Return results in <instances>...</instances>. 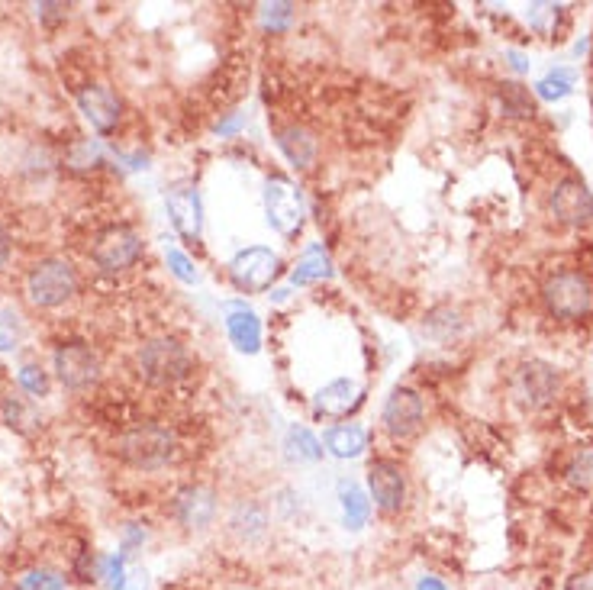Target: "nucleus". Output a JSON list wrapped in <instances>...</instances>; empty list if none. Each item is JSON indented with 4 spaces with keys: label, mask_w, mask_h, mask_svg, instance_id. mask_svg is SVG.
<instances>
[{
    "label": "nucleus",
    "mask_w": 593,
    "mask_h": 590,
    "mask_svg": "<svg viewBox=\"0 0 593 590\" xmlns=\"http://www.w3.org/2000/svg\"><path fill=\"white\" fill-rule=\"evenodd\" d=\"M136 371H139V378L152 387H171L194 371V355L187 352V345L175 336H155L146 345H139Z\"/></svg>",
    "instance_id": "nucleus-1"
},
{
    "label": "nucleus",
    "mask_w": 593,
    "mask_h": 590,
    "mask_svg": "<svg viewBox=\"0 0 593 590\" xmlns=\"http://www.w3.org/2000/svg\"><path fill=\"white\" fill-rule=\"evenodd\" d=\"M542 300L555 320L581 323L593 313V281L577 268L555 271L542 284Z\"/></svg>",
    "instance_id": "nucleus-2"
},
{
    "label": "nucleus",
    "mask_w": 593,
    "mask_h": 590,
    "mask_svg": "<svg viewBox=\"0 0 593 590\" xmlns=\"http://www.w3.org/2000/svg\"><path fill=\"white\" fill-rule=\"evenodd\" d=\"M175 433L158 423H139L117 439V455L139 471H158L175 458Z\"/></svg>",
    "instance_id": "nucleus-3"
},
{
    "label": "nucleus",
    "mask_w": 593,
    "mask_h": 590,
    "mask_svg": "<svg viewBox=\"0 0 593 590\" xmlns=\"http://www.w3.org/2000/svg\"><path fill=\"white\" fill-rule=\"evenodd\" d=\"M78 294V271L65 258H39L26 275V297L39 310H55Z\"/></svg>",
    "instance_id": "nucleus-4"
},
{
    "label": "nucleus",
    "mask_w": 593,
    "mask_h": 590,
    "mask_svg": "<svg viewBox=\"0 0 593 590\" xmlns=\"http://www.w3.org/2000/svg\"><path fill=\"white\" fill-rule=\"evenodd\" d=\"M142 252H146V239H142L133 226L117 223V226H107L104 233L94 239L91 262L97 265V271H104V275H123V271H129L139 262Z\"/></svg>",
    "instance_id": "nucleus-5"
},
{
    "label": "nucleus",
    "mask_w": 593,
    "mask_h": 590,
    "mask_svg": "<svg viewBox=\"0 0 593 590\" xmlns=\"http://www.w3.org/2000/svg\"><path fill=\"white\" fill-rule=\"evenodd\" d=\"M52 368L59 384L68 387V391H88V387L100 381V371H104L100 355L88 342H62L52 352Z\"/></svg>",
    "instance_id": "nucleus-6"
},
{
    "label": "nucleus",
    "mask_w": 593,
    "mask_h": 590,
    "mask_svg": "<svg viewBox=\"0 0 593 590\" xmlns=\"http://www.w3.org/2000/svg\"><path fill=\"white\" fill-rule=\"evenodd\" d=\"M281 275V258L268 246L239 249L229 262V278L242 294H262Z\"/></svg>",
    "instance_id": "nucleus-7"
},
{
    "label": "nucleus",
    "mask_w": 593,
    "mask_h": 590,
    "mask_svg": "<svg viewBox=\"0 0 593 590\" xmlns=\"http://www.w3.org/2000/svg\"><path fill=\"white\" fill-rule=\"evenodd\" d=\"M262 200H265V217H268V226L274 233L281 236H297V229L303 226V197L297 187L274 175L265 181V191H262Z\"/></svg>",
    "instance_id": "nucleus-8"
},
{
    "label": "nucleus",
    "mask_w": 593,
    "mask_h": 590,
    "mask_svg": "<svg viewBox=\"0 0 593 590\" xmlns=\"http://www.w3.org/2000/svg\"><path fill=\"white\" fill-rule=\"evenodd\" d=\"M423 420H426V404L419 391H413V387H394V391L387 394L381 407V423L390 439L400 442V439L416 436L419 429H423Z\"/></svg>",
    "instance_id": "nucleus-9"
},
{
    "label": "nucleus",
    "mask_w": 593,
    "mask_h": 590,
    "mask_svg": "<svg viewBox=\"0 0 593 590\" xmlns=\"http://www.w3.org/2000/svg\"><path fill=\"white\" fill-rule=\"evenodd\" d=\"M510 394L519 407L526 410H542L555 400L558 394V371L545 362H526L513 371L510 378Z\"/></svg>",
    "instance_id": "nucleus-10"
},
{
    "label": "nucleus",
    "mask_w": 593,
    "mask_h": 590,
    "mask_svg": "<svg viewBox=\"0 0 593 590\" xmlns=\"http://www.w3.org/2000/svg\"><path fill=\"white\" fill-rule=\"evenodd\" d=\"M368 497L381 513L394 516L407 507V471L394 458H374L368 465Z\"/></svg>",
    "instance_id": "nucleus-11"
},
{
    "label": "nucleus",
    "mask_w": 593,
    "mask_h": 590,
    "mask_svg": "<svg viewBox=\"0 0 593 590\" xmlns=\"http://www.w3.org/2000/svg\"><path fill=\"white\" fill-rule=\"evenodd\" d=\"M220 513V497L207 484H187L171 500V516L187 532H207Z\"/></svg>",
    "instance_id": "nucleus-12"
},
{
    "label": "nucleus",
    "mask_w": 593,
    "mask_h": 590,
    "mask_svg": "<svg viewBox=\"0 0 593 590\" xmlns=\"http://www.w3.org/2000/svg\"><path fill=\"white\" fill-rule=\"evenodd\" d=\"M548 210H552V217L558 223L584 229L593 223V191L581 178L568 175L552 187V194H548Z\"/></svg>",
    "instance_id": "nucleus-13"
},
{
    "label": "nucleus",
    "mask_w": 593,
    "mask_h": 590,
    "mask_svg": "<svg viewBox=\"0 0 593 590\" xmlns=\"http://www.w3.org/2000/svg\"><path fill=\"white\" fill-rule=\"evenodd\" d=\"M226 532L239 545H258L271 532V507L258 497H239L226 510Z\"/></svg>",
    "instance_id": "nucleus-14"
},
{
    "label": "nucleus",
    "mask_w": 593,
    "mask_h": 590,
    "mask_svg": "<svg viewBox=\"0 0 593 590\" xmlns=\"http://www.w3.org/2000/svg\"><path fill=\"white\" fill-rule=\"evenodd\" d=\"M165 207H168V220L178 229V236L187 242H200L204 236V204H200L197 187L181 184L171 187L165 194Z\"/></svg>",
    "instance_id": "nucleus-15"
},
{
    "label": "nucleus",
    "mask_w": 593,
    "mask_h": 590,
    "mask_svg": "<svg viewBox=\"0 0 593 590\" xmlns=\"http://www.w3.org/2000/svg\"><path fill=\"white\" fill-rule=\"evenodd\" d=\"M78 107L84 113V120H88L97 133H113L123 117V100L120 94L107 88V84H84V88L78 91Z\"/></svg>",
    "instance_id": "nucleus-16"
},
{
    "label": "nucleus",
    "mask_w": 593,
    "mask_h": 590,
    "mask_svg": "<svg viewBox=\"0 0 593 590\" xmlns=\"http://www.w3.org/2000/svg\"><path fill=\"white\" fill-rule=\"evenodd\" d=\"M361 400H365V391H361V384L355 378H336L313 394V410L316 416L342 420V416H349L355 407H361Z\"/></svg>",
    "instance_id": "nucleus-17"
},
{
    "label": "nucleus",
    "mask_w": 593,
    "mask_h": 590,
    "mask_svg": "<svg viewBox=\"0 0 593 590\" xmlns=\"http://www.w3.org/2000/svg\"><path fill=\"white\" fill-rule=\"evenodd\" d=\"M226 333H229V342H233L242 355L262 352V320H258V313L252 307H245L242 300L226 304Z\"/></svg>",
    "instance_id": "nucleus-18"
},
{
    "label": "nucleus",
    "mask_w": 593,
    "mask_h": 590,
    "mask_svg": "<svg viewBox=\"0 0 593 590\" xmlns=\"http://www.w3.org/2000/svg\"><path fill=\"white\" fill-rule=\"evenodd\" d=\"M336 500L342 510V526L349 532H361L371 523V497L355 478H342L336 484Z\"/></svg>",
    "instance_id": "nucleus-19"
},
{
    "label": "nucleus",
    "mask_w": 593,
    "mask_h": 590,
    "mask_svg": "<svg viewBox=\"0 0 593 590\" xmlns=\"http://www.w3.org/2000/svg\"><path fill=\"white\" fill-rule=\"evenodd\" d=\"M274 139H278V149L284 152V158L294 168H300V171L313 168V162H316V139L303 126H297V123L281 126L278 133H274Z\"/></svg>",
    "instance_id": "nucleus-20"
},
{
    "label": "nucleus",
    "mask_w": 593,
    "mask_h": 590,
    "mask_svg": "<svg viewBox=\"0 0 593 590\" xmlns=\"http://www.w3.org/2000/svg\"><path fill=\"white\" fill-rule=\"evenodd\" d=\"M323 455H326L323 442L316 439L307 426L294 423L291 429H287V436H284V458L291 465H320Z\"/></svg>",
    "instance_id": "nucleus-21"
},
{
    "label": "nucleus",
    "mask_w": 593,
    "mask_h": 590,
    "mask_svg": "<svg viewBox=\"0 0 593 590\" xmlns=\"http://www.w3.org/2000/svg\"><path fill=\"white\" fill-rule=\"evenodd\" d=\"M368 449V429L358 423H339L326 429V452L349 462Z\"/></svg>",
    "instance_id": "nucleus-22"
},
{
    "label": "nucleus",
    "mask_w": 593,
    "mask_h": 590,
    "mask_svg": "<svg viewBox=\"0 0 593 590\" xmlns=\"http://www.w3.org/2000/svg\"><path fill=\"white\" fill-rule=\"evenodd\" d=\"M323 278H332V262H329V255H326V249L320 246V242H313V246H307L303 255L297 258V265L291 271V284L303 287V284H316Z\"/></svg>",
    "instance_id": "nucleus-23"
},
{
    "label": "nucleus",
    "mask_w": 593,
    "mask_h": 590,
    "mask_svg": "<svg viewBox=\"0 0 593 590\" xmlns=\"http://www.w3.org/2000/svg\"><path fill=\"white\" fill-rule=\"evenodd\" d=\"M13 590H68V581L62 571L36 565V568H26L23 574H17Z\"/></svg>",
    "instance_id": "nucleus-24"
},
{
    "label": "nucleus",
    "mask_w": 593,
    "mask_h": 590,
    "mask_svg": "<svg viewBox=\"0 0 593 590\" xmlns=\"http://www.w3.org/2000/svg\"><path fill=\"white\" fill-rule=\"evenodd\" d=\"M0 410H4V420H7L13 429H17V433H30V429L39 426V413H36V407L30 404V400L17 397V394H10V397L0 400Z\"/></svg>",
    "instance_id": "nucleus-25"
},
{
    "label": "nucleus",
    "mask_w": 593,
    "mask_h": 590,
    "mask_svg": "<svg viewBox=\"0 0 593 590\" xmlns=\"http://www.w3.org/2000/svg\"><path fill=\"white\" fill-rule=\"evenodd\" d=\"M574 91V71L571 68H555V71H548V75L535 84V94H539L542 100H548V104H555V100H564Z\"/></svg>",
    "instance_id": "nucleus-26"
},
{
    "label": "nucleus",
    "mask_w": 593,
    "mask_h": 590,
    "mask_svg": "<svg viewBox=\"0 0 593 590\" xmlns=\"http://www.w3.org/2000/svg\"><path fill=\"white\" fill-rule=\"evenodd\" d=\"M23 333V316L13 307H0V352H17Z\"/></svg>",
    "instance_id": "nucleus-27"
},
{
    "label": "nucleus",
    "mask_w": 593,
    "mask_h": 590,
    "mask_svg": "<svg viewBox=\"0 0 593 590\" xmlns=\"http://www.w3.org/2000/svg\"><path fill=\"white\" fill-rule=\"evenodd\" d=\"M500 104L506 117H532V100L523 91V84H503L500 88Z\"/></svg>",
    "instance_id": "nucleus-28"
},
{
    "label": "nucleus",
    "mask_w": 593,
    "mask_h": 590,
    "mask_svg": "<svg viewBox=\"0 0 593 590\" xmlns=\"http://www.w3.org/2000/svg\"><path fill=\"white\" fill-rule=\"evenodd\" d=\"M561 10L564 7H555V4H532V7H526V20H529V26H532L535 33L548 36V33L555 30Z\"/></svg>",
    "instance_id": "nucleus-29"
},
{
    "label": "nucleus",
    "mask_w": 593,
    "mask_h": 590,
    "mask_svg": "<svg viewBox=\"0 0 593 590\" xmlns=\"http://www.w3.org/2000/svg\"><path fill=\"white\" fill-rule=\"evenodd\" d=\"M17 378H20V387L30 397H49V371L42 365H33V362L23 365Z\"/></svg>",
    "instance_id": "nucleus-30"
},
{
    "label": "nucleus",
    "mask_w": 593,
    "mask_h": 590,
    "mask_svg": "<svg viewBox=\"0 0 593 590\" xmlns=\"http://www.w3.org/2000/svg\"><path fill=\"white\" fill-rule=\"evenodd\" d=\"M294 20V4H265L262 7V26L271 33H284Z\"/></svg>",
    "instance_id": "nucleus-31"
},
{
    "label": "nucleus",
    "mask_w": 593,
    "mask_h": 590,
    "mask_svg": "<svg viewBox=\"0 0 593 590\" xmlns=\"http://www.w3.org/2000/svg\"><path fill=\"white\" fill-rule=\"evenodd\" d=\"M168 268H171V275H175L178 281H184V284H197L200 281L194 262L181 249H168Z\"/></svg>",
    "instance_id": "nucleus-32"
},
{
    "label": "nucleus",
    "mask_w": 593,
    "mask_h": 590,
    "mask_svg": "<svg viewBox=\"0 0 593 590\" xmlns=\"http://www.w3.org/2000/svg\"><path fill=\"white\" fill-rule=\"evenodd\" d=\"M149 542V529L146 523H126L123 526V545H120V552L126 558H133L136 552H142V545Z\"/></svg>",
    "instance_id": "nucleus-33"
},
{
    "label": "nucleus",
    "mask_w": 593,
    "mask_h": 590,
    "mask_svg": "<svg viewBox=\"0 0 593 590\" xmlns=\"http://www.w3.org/2000/svg\"><path fill=\"white\" fill-rule=\"evenodd\" d=\"M568 481L577 484V487H590L593 484V452H581L571 462L568 468Z\"/></svg>",
    "instance_id": "nucleus-34"
},
{
    "label": "nucleus",
    "mask_w": 593,
    "mask_h": 590,
    "mask_svg": "<svg viewBox=\"0 0 593 590\" xmlns=\"http://www.w3.org/2000/svg\"><path fill=\"white\" fill-rule=\"evenodd\" d=\"M303 497L294 491V487H284V491H278L274 494V510H278L284 520H294V516H300V510H303V503H300Z\"/></svg>",
    "instance_id": "nucleus-35"
},
{
    "label": "nucleus",
    "mask_w": 593,
    "mask_h": 590,
    "mask_svg": "<svg viewBox=\"0 0 593 590\" xmlns=\"http://www.w3.org/2000/svg\"><path fill=\"white\" fill-rule=\"evenodd\" d=\"M100 162V146L97 142H91V139H81L78 146H75V152H71V165H78V168H94Z\"/></svg>",
    "instance_id": "nucleus-36"
},
{
    "label": "nucleus",
    "mask_w": 593,
    "mask_h": 590,
    "mask_svg": "<svg viewBox=\"0 0 593 590\" xmlns=\"http://www.w3.org/2000/svg\"><path fill=\"white\" fill-rule=\"evenodd\" d=\"M117 590H149V571L146 568H129Z\"/></svg>",
    "instance_id": "nucleus-37"
},
{
    "label": "nucleus",
    "mask_w": 593,
    "mask_h": 590,
    "mask_svg": "<svg viewBox=\"0 0 593 590\" xmlns=\"http://www.w3.org/2000/svg\"><path fill=\"white\" fill-rule=\"evenodd\" d=\"M242 126H245V113H233V117H226V120L216 123V126H213V133L226 139V136H236Z\"/></svg>",
    "instance_id": "nucleus-38"
},
{
    "label": "nucleus",
    "mask_w": 593,
    "mask_h": 590,
    "mask_svg": "<svg viewBox=\"0 0 593 590\" xmlns=\"http://www.w3.org/2000/svg\"><path fill=\"white\" fill-rule=\"evenodd\" d=\"M36 10V17L39 20H46V23H52V20H65V4H36L33 7Z\"/></svg>",
    "instance_id": "nucleus-39"
},
{
    "label": "nucleus",
    "mask_w": 593,
    "mask_h": 590,
    "mask_svg": "<svg viewBox=\"0 0 593 590\" xmlns=\"http://www.w3.org/2000/svg\"><path fill=\"white\" fill-rule=\"evenodd\" d=\"M413 590H452L448 587L439 574H419L416 578V584H413Z\"/></svg>",
    "instance_id": "nucleus-40"
},
{
    "label": "nucleus",
    "mask_w": 593,
    "mask_h": 590,
    "mask_svg": "<svg viewBox=\"0 0 593 590\" xmlns=\"http://www.w3.org/2000/svg\"><path fill=\"white\" fill-rule=\"evenodd\" d=\"M10 255H13V242H10V236H7V229L0 226V271L7 268V262H10Z\"/></svg>",
    "instance_id": "nucleus-41"
},
{
    "label": "nucleus",
    "mask_w": 593,
    "mask_h": 590,
    "mask_svg": "<svg viewBox=\"0 0 593 590\" xmlns=\"http://www.w3.org/2000/svg\"><path fill=\"white\" fill-rule=\"evenodd\" d=\"M506 59H510V65L519 71V75H523V71H529V62H526L523 52H513V49H510V52H506Z\"/></svg>",
    "instance_id": "nucleus-42"
},
{
    "label": "nucleus",
    "mask_w": 593,
    "mask_h": 590,
    "mask_svg": "<svg viewBox=\"0 0 593 590\" xmlns=\"http://www.w3.org/2000/svg\"><path fill=\"white\" fill-rule=\"evenodd\" d=\"M568 590H593V581L590 578H571Z\"/></svg>",
    "instance_id": "nucleus-43"
},
{
    "label": "nucleus",
    "mask_w": 593,
    "mask_h": 590,
    "mask_svg": "<svg viewBox=\"0 0 593 590\" xmlns=\"http://www.w3.org/2000/svg\"><path fill=\"white\" fill-rule=\"evenodd\" d=\"M268 297L274 300V304H284V300L291 297V287H278V291H271Z\"/></svg>",
    "instance_id": "nucleus-44"
}]
</instances>
